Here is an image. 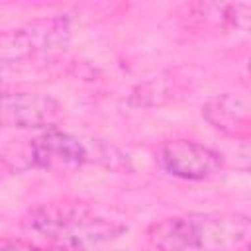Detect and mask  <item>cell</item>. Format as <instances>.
Instances as JSON below:
<instances>
[{
    "label": "cell",
    "mask_w": 251,
    "mask_h": 251,
    "mask_svg": "<svg viewBox=\"0 0 251 251\" xmlns=\"http://www.w3.org/2000/svg\"><path fill=\"white\" fill-rule=\"evenodd\" d=\"M2 163L14 171L73 173L84 165H98L108 171H131L129 157L106 139L82 137L57 127L43 129L27 139L10 141L0 155Z\"/></svg>",
    "instance_id": "6da1fadb"
},
{
    "label": "cell",
    "mask_w": 251,
    "mask_h": 251,
    "mask_svg": "<svg viewBox=\"0 0 251 251\" xmlns=\"http://www.w3.org/2000/svg\"><path fill=\"white\" fill-rule=\"evenodd\" d=\"M22 227L43 237L57 251H106L126 231L118 220L75 198L41 202L22 218Z\"/></svg>",
    "instance_id": "7a4b0ae2"
},
{
    "label": "cell",
    "mask_w": 251,
    "mask_h": 251,
    "mask_svg": "<svg viewBox=\"0 0 251 251\" xmlns=\"http://www.w3.org/2000/svg\"><path fill=\"white\" fill-rule=\"evenodd\" d=\"M251 222L239 212H190L161 218L147 227L157 251H241L249 245Z\"/></svg>",
    "instance_id": "3957f363"
},
{
    "label": "cell",
    "mask_w": 251,
    "mask_h": 251,
    "mask_svg": "<svg viewBox=\"0 0 251 251\" xmlns=\"http://www.w3.org/2000/svg\"><path fill=\"white\" fill-rule=\"evenodd\" d=\"M73 25L67 16L39 18L0 31V67L31 65L57 59L71 43Z\"/></svg>",
    "instance_id": "277c9868"
},
{
    "label": "cell",
    "mask_w": 251,
    "mask_h": 251,
    "mask_svg": "<svg viewBox=\"0 0 251 251\" xmlns=\"http://www.w3.org/2000/svg\"><path fill=\"white\" fill-rule=\"evenodd\" d=\"M63 120V106L49 94L0 84V127L51 129Z\"/></svg>",
    "instance_id": "5b68a950"
},
{
    "label": "cell",
    "mask_w": 251,
    "mask_h": 251,
    "mask_svg": "<svg viewBox=\"0 0 251 251\" xmlns=\"http://www.w3.org/2000/svg\"><path fill=\"white\" fill-rule=\"evenodd\" d=\"M155 161L161 171L182 180H206L220 173L224 159L222 155L192 139H169L157 153Z\"/></svg>",
    "instance_id": "8992f818"
},
{
    "label": "cell",
    "mask_w": 251,
    "mask_h": 251,
    "mask_svg": "<svg viewBox=\"0 0 251 251\" xmlns=\"http://www.w3.org/2000/svg\"><path fill=\"white\" fill-rule=\"evenodd\" d=\"M204 120L220 133L233 139H247L251 133L249 104L231 92L216 94L202 104Z\"/></svg>",
    "instance_id": "52a82bcc"
},
{
    "label": "cell",
    "mask_w": 251,
    "mask_h": 251,
    "mask_svg": "<svg viewBox=\"0 0 251 251\" xmlns=\"http://www.w3.org/2000/svg\"><path fill=\"white\" fill-rule=\"evenodd\" d=\"M0 251H49V249L39 247V245L29 243V241H22V239H2Z\"/></svg>",
    "instance_id": "ba28073f"
}]
</instances>
